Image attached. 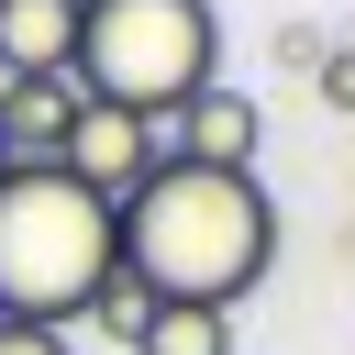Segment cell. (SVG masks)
I'll return each instance as SVG.
<instances>
[{"instance_id": "cell-11", "label": "cell", "mask_w": 355, "mask_h": 355, "mask_svg": "<svg viewBox=\"0 0 355 355\" xmlns=\"http://www.w3.org/2000/svg\"><path fill=\"white\" fill-rule=\"evenodd\" d=\"M0 355H78V344L44 333V322H0Z\"/></svg>"}, {"instance_id": "cell-3", "label": "cell", "mask_w": 355, "mask_h": 355, "mask_svg": "<svg viewBox=\"0 0 355 355\" xmlns=\"http://www.w3.org/2000/svg\"><path fill=\"white\" fill-rule=\"evenodd\" d=\"M222 78V22L211 0H89L78 11V89L144 111L155 133Z\"/></svg>"}, {"instance_id": "cell-4", "label": "cell", "mask_w": 355, "mask_h": 355, "mask_svg": "<svg viewBox=\"0 0 355 355\" xmlns=\"http://www.w3.org/2000/svg\"><path fill=\"white\" fill-rule=\"evenodd\" d=\"M155 166H166V133H155L144 111H122V100H89V89H78V122H67L55 178H78L89 200H111V211H122V200H133Z\"/></svg>"}, {"instance_id": "cell-13", "label": "cell", "mask_w": 355, "mask_h": 355, "mask_svg": "<svg viewBox=\"0 0 355 355\" xmlns=\"http://www.w3.org/2000/svg\"><path fill=\"white\" fill-rule=\"evenodd\" d=\"M78 11H89V0H78Z\"/></svg>"}, {"instance_id": "cell-1", "label": "cell", "mask_w": 355, "mask_h": 355, "mask_svg": "<svg viewBox=\"0 0 355 355\" xmlns=\"http://www.w3.org/2000/svg\"><path fill=\"white\" fill-rule=\"evenodd\" d=\"M277 266V200L255 189V166H189L166 155L133 200H122V277L144 300H189V311H244Z\"/></svg>"}, {"instance_id": "cell-12", "label": "cell", "mask_w": 355, "mask_h": 355, "mask_svg": "<svg viewBox=\"0 0 355 355\" xmlns=\"http://www.w3.org/2000/svg\"><path fill=\"white\" fill-rule=\"evenodd\" d=\"M11 178H22V166H11V144H0V189H11Z\"/></svg>"}, {"instance_id": "cell-6", "label": "cell", "mask_w": 355, "mask_h": 355, "mask_svg": "<svg viewBox=\"0 0 355 355\" xmlns=\"http://www.w3.org/2000/svg\"><path fill=\"white\" fill-rule=\"evenodd\" d=\"M78 122V78H0V144L11 166H55Z\"/></svg>"}, {"instance_id": "cell-8", "label": "cell", "mask_w": 355, "mask_h": 355, "mask_svg": "<svg viewBox=\"0 0 355 355\" xmlns=\"http://www.w3.org/2000/svg\"><path fill=\"white\" fill-rule=\"evenodd\" d=\"M133 355H233V311H189V300H155L144 344Z\"/></svg>"}, {"instance_id": "cell-10", "label": "cell", "mask_w": 355, "mask_h": 355, "mask_svg": "<svg viewBox=\"0 0 355 355\" xmlns=\"http://www.w3.org/2000/svg\"><path fill=\"white\" fill-rule=\"evenodd\" d=\"M322 100L355 111V44H322Z\"/></svg>"}, {"instance_id": "cell-7", "label": "cell", "mask_w": 355, "mask_h": 355, "mask_svg": "<svg viewBox=\"0 0 355 355\" xmlns=\"http://www.w3.org/2000/svg\"><path fill=\"white\" fill-rule=\"evenodd\" d=\"M0 78H78V0H0Z\"/></svg>"}, {"instance_id": "cell-5", "label": "cell", "mask_w": 355, "mask_h": 355, "mask_svg": "<svg viewBox=\"0 0 355 355\" xmlns=\"http://www.w3.org/2000/svg\"><path fill=\"white\" fill-rule=\"evenodd\" d=\"M255 144H266V111H255V89H222V78L166 122V155H189V166H255Z\"/></svg>"}, {"instance_id": "cell-9", "label": "cell", "mask_w": 355, "mask_h": 355, "mask_svg": "<svg viewBox=\"0 0 355 355\" xmlns=\"http://www.w3.org/2000/svg\"><path fill=\"white\" fill-rule=\"evenodd\" d=\"M89 322H100V333H111V344H122V355H133V344H144V322H155V300H144V288H133V277H111V288H100V300H89Z\"/></svg>"}, {"instance_id": "cell-2", "label": "cell", "mask_w": 355, "mask_h": 355, "mask_svg": "<svg viewBox=\"0 0 355 355\" xmlns=\"http://www.w3.org/2000/svg\"><path fill=\"white\" fill-rule=\"evenodd\" d=\"M122 277V211L89 200L55 166H22L0 189V322H89V300Z\"/></svg>"}]
</instances>
